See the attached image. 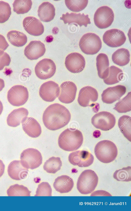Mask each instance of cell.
<instances>
[{
    "mask_svg": "<svg viewBox=\"0 0 131 211\" xmlns=\"http://www.w3.org/2000/svg\"><path fill=\"white\" fill-rule=\"evenodd\" d=\"M71 114L64 106L55 103L49 105L42 116L43 124L48 129L56 130L65 126L69 122Z\"/></svg>",
    "mask_w": 131,
    "mask_h": 211,
    "instance_id": "6da1fadb",
    "label": "cell"
},
{
    "mask_svg": "<svg viewBox=\"0 0 131 211\" xmlns=\"http://www.w3.org/2000/svg\"><path fill=\"white\" fill-rule=\"evenodd\" d=\"M83 139L82 134L80 131L75 129L68 128L60 135L58 144L62 149L72 151L78 150L80 147Z\"/></svg>",
    "mask_w": 131,
    "mask_h": 211,
    "instance_id": "7a4b0ae2",
    "label": "cell"
},
{
    "mask_svg": "<svg viewBox=\"0 0 131 211\" xmlns=\"http://www.w3.org/2000/svg\"><path fill=\"white\" fill-rule=\"evenodd\" d=\"M94 153L97 158L101 162L105 163L113 161L116 157L118 151L115 145L112 142L104 140L96 145Z\"/></svg>",
    "mask_w": 131,
    "mask_h": 211,
    "instance_id": "3957f363",
    "label": "cell"
},
{
    "mask_svg": "<svg viewBox=\"0 0 131 211\" xmlns=\"http://www.w3.org/2000/svg\"><path fill=\"white\" fill-rule=\"evenodd\" d=\"M98 177L93 171L90 169L83 171L79 177L77 188L81 194H87L93 192L97 185Z\"/></svg>",
    "mask_w": 131,
    "mask_h": 211,
    "instance_id": "277c9868",
    "label": "cell"
},
{
    "mask_svg": "<svg viewBox=\"0 0 131 211\" xmlns=\"http://www.w3.org/2000/svg\"><path fill=\"white\" fill-rule=\"evenodd\" d=\"M79 46L82 51L85 54L93 55L97 53L101 49L102 43L98 35L94 33H88L81 37Z\"/></svg>",
    "mask_w": 131,
    "mask_h": 211,
    "instance_id": "5b68a950",
    "label": "cell"
},
{
    "mask_svg": "<svg viewBox=\"0 0 131 211\" xmlns=\"http://www.w3.org/2000/svg\"><path fill=\"white\" fill-rule=\"evenodd\" d=\"M21 165L25 168L34 169L42 164V158L40 152L37 150L29 148L24 150L20 156Z\"/></svg>",
    "mask_w": 131,
    "mask_h": 211,
    "instance_id": "8992f818",
    "label": "cell"
},
{
    "mask_svg": "<svg viewBox=\"0 0 131 211\" xmlns=\"http://www.w3.org/2000/svg\"><path fill=\"white\" fill-rule=\"evenodd\" d=\"M29 93L26 87L20 85L12 86L8 91L7 98L12 105L19 106L24 104L27 101Z\"/></svg>",
    "mask_w": 131,
    "mask_h": 211,
    "instance_id": "52a82bcc",
    "label": "cell"
},
{
    "mask_svg": "<svg viewBox=\"0 0 131 211\" xmlns=\"http://www.w3.org/2000/svg\"><path fill=\"white\" fill-rule=\"evenodd\" d=\"M114 14L112 9L107 6L99 7L95 12L94 20L96 26L103 29L110 26L113 21Z\"/></svg>",
    "mask_w": 131,
    "mask_h": 211,
    "instance_id": "ba28073f",
    "label": "cell"
},
{
    "mask_svg": "<svg viewBox=\"0 0 131 211\" xmlns=\"http://www.w3.org/2000/svg\"><path fill=\"white\" fill-rule=\"evenodd\" d=\"M91 123L96 128L106 131L112 128L116 123V119L111 113L102 111L95 114L91 119Z\"/></svg>",
    "mask_w": 131,
    "mask_h": 211,
    "instance_id": "9c48e42d",
    "label": "cell"
},
{
    "mask_svg": "<svg viewBox=\"0 0 131 211\" xmlns=\"http://www.w3.org/2000/svg\"><path fill=\"white\" fill-rule=\"evenodd\" d=\"M56 66L52 60L45 58L36 64L35 68L36 76L41 80H46L51 78L54 74Z\"/></svg>",
    "mask_w": 131,
    "mask_h": 211,
    "instance_id": "30bf717a",
    "label": "cell"
},
{
    "mask_svg": "<svg viewBox=\"0 0 131 211\" xmlns=\"http://www.w3.org/2000/svg\"><path fill=\"white\" fill-rule=\"evenodd\" d=\"M70 162L74 165L81 167H88L93 163L94 157L88 151L78 150L70 153L68 157Z\"/></svg>",
    "mask_w": 131,
    "mask_h": 211,
    "instance_id": "8fae6325",
    "label": "cell"
},
{
    "mask_svg": "<svg viewBox=\"0 0 131 211\" xmlns=\"http://www.w3.org/2000/svg\"><path fill=\"white\" fill-rule=\"evenodd\" d=\"M60 88L55 82L50 81L42 84L39 90V95L44 101L51 102L54 101L60 95Z\"/></svg>",
    "mask_w": 131,
    "mask_h": 211,
    "instance_id": "7c38bea8",
    "label": "cell"
},
{
    "mask_svg": "<svg viewBox=\"0 0 131 211\" xmlns=\"http://www.w3.org/2000/svg\"><path fill=\"white\" fill-rule=\"evenodd\" d=\"M66 67L70 72L78 73L84 69L85 61L83 56L77 52H73L66 57L65 61Z\"/></svg>",
    "mask_w": 131,
    "mask_h": 211,
    "instance_id": "4fadbf2b",
    "label": "cell"
},
{
    "mask_svg": "<svg viewBox=\"0 0 131 211\" xmlns=\"http://www.w3.org/2000/svg\"><path fill=\"white\" fill-rule=\"evenodd\" d=\"M103 40L108 46L117 47L123 45L126 37L124 32L121 30L113 29L106 31L103 36Z\"/></svg>",
    "mask_w": 131,
    "mask_h": 211,
    "instance_id": "5bb4252c",
    "label": "cell"
},
{
    "mask_svg": "<svg viewBox=\"0 0 131 211\" xmlns=\"http://www.w3.org/2000/svg\"><path fill=\"white\" fill-rule=\"evenodd\" d=\"M60 94L58 96L59 100L65 104H69L74 100L77 88L73 82L67 81L62 83L60 86Z\"/></svg>",
    "mask_w": 131,
    "mask_h": 211,
    "instance_id": "9a60e30c",
    "label": "cell"
},
{
    "mask_svg": "<svg viewBox=\"0 0 131 211\" xmlns=\"http://www.w3.org/2000/svg\"><path fill=\"white\" fill-rule=\"evenodd\" d=\"M126 92V87L122 85L108 87L103 91L101 94L102 101L106 104L112 103L119 99Z\"/></svg>",
    "mask_w": 131,
    "mask_h": 211,
    "instance_id": "2e32d148",
    "label": "cell"
},
{
    "mask_svg": "<svg viewBox=\"0 0 131 211\" xmlns=\"http://www.w3.org/2000/svg\"><path fill=\"white\" fill-rule=\"evenodd\" d=\"M98 94L95 88L90 86L83 87L80 90L78 98V103L81 106H90L92 102L97 101Z\"/></svg>",
    "mask_w": 131,
    "mask_h": 211,
    "instance_id": "e0dca14e",
    "label": "cell"
},
{
    "mask_svg": "<svg viewBox=\"0 0 131 211\" xmlns=\"http://www.w3.org/2000/svg\"><path fill=\"white\" fill-rule=\"evenodd\" d=\"M46 51L43 43L40 41H32L25 47L24 54L28 59L36 60L43 56Z\"/></svg>",
    "mask_w": 131,
    "mask_h": 211,
    "instance_id": "ac0fdd59",
    "label": "cell"
},
{
    "mask_svg": "<svg viewBox=\"0 0 131 211\" xmlns=\"http://www.w3.org/2000/svg\"><path fill=\"white\" fill-rule=\"evenodd\" d=\"M23 24L25 30L31 35L39 36L44 32V28L43 25L39 19L35 17H26L23 21Z\"/></svg>",
    "mask_w": 131,
    "mask_h": 211,
    "instance_id": "d6986e66",
    "label": "cell"
},
{
    "mask_svg": "<svg viewBox=\"0 0 131 211\" xmlns=\"http://www.w3.org/2000/svg\"><path fill=\"white\" fill-rule=\"evenodd\" d=\"M21 123L24 131L30 137L37 138L41 134V127L34 118L32 117H25L22 120Z\"/></svg>",
    "mask_w": 131,
    "mask_h": 211,
    "instance_id": "ffe728a7",
    "label": "cell"
},
{
    "mask_svg": "<svg viewBox=\"0 0 131 211\" xmlns=\"http://www.w3.org/2000/svg\"><path fill=\"white\" fill-rule=\"evenodd\" d=\"M28 169L21 165L20 160H15L12 161L7 168V172L12 179L20 180L25 178L28 173Z\"/></svg>",
    "mask_w": 131,
    "mask_h": 211,
    "instance_id": "44dd1931",
    "label": "cell"
},
{
    "mask_svg": "<svg viewBox=\"0 0 131 211\" xmlns=\"http://www.w3.org/2000/svg\"><path fill=\"white\" fill-rule=\"evenodd\" d=\"M60 19L63 21L65 24L68 23L69 25L72 23H75L80 27L83 25L87 27L88 24H91L88 15H85L84 13H67L63 14Z\"/></svg>",
    "mask_w": 131,
    "mask_h": 211,
    "instance_id": "7402d4cb",
    "label": "cell"
},
{
    "mask_svg": "<svg viewBox=\"0 0 131 211\" xmlns=\"http://www.w3.org/2000/svg\"><path fill=\"white\" fill-rule=\"evenodd\" d=\"M74 184L72 178L67 175H64L58 176L55 179L53 186L57 191L63 193L70 191Z\"/></svg>",
    "mask_w": 131,
    "mask_h": 211,
    "instance_id": "603a6c76",
    "label": "cell"
},
{
    "mask_svg": "<svg viewBox=\"0 0 131 211\" xmlns=\"http://www.w3.org/2000/svg\"><path fill=\"white\" fill-rule=\"evenodd\" d=\"M29 114L26 108L21 107L13 110L8 115L7 118L8 125L12 127L19 125L23 119L27 117Z\"/></svg>",
    "mask_w": 131,
    "mask_h": 211,
    "instance_id": "cb8c5ba5",
    "label": "cell"
},
{
    "mask_svg": "<svg viewBox=\"0 0 131 211\" xmlns=\"http://www.w3.org/2000/svg\"><path fill=\"white\" fill-rule=\"evenodd\" d=\"M55 10L53 5L48 2H44L39 7L38 16L41 21L46 22H50L55 16Z\"/></svg>",
    "mask_w": 131,
    "mask_h": 211,
    "instance_id": "d4e9b609",
    "label": "cell"
},
{
    "mask_svg": "<svg viewBox=\"0 0 131 211\" xmlns=\"http://www.w3.org/2000/svg\"><path fill=\"white\" fill-rule=\"evenodd\" d=\"M96 66L99 77L103 79L108 76L109 71V62L107 55L104 53L99 54L96 58Z\"/></svg>",
    "mask_w": 131,
    "mask_h": 211,
    "instance_id": "484cf974",
    "label": "cell"
},
{
    "mask_svg": "<svg viewBox=\"0 0 131 211\" xmlns=\"http://www.w3.org/2000/svg\"><path fill=\"white\" fill-rule=\"evenodd\" d=\"M130 54L127 49L121 48L118 49L112 54V59L115 64L120 66L127 64L130 61Z\"/></svg>",
    "mask_w": 131,
    "mask_h": 211,
    "instance_id": "4316f807",
    "label": "cell"
},
{
    "mask_svg": "<svg viewBox=\"0 0 131 211\" xmlns=\"http://www.w3.org/2000/svg\"><path fill=\"white\" fill-rule=\"evenodd\" d=\"M7 36L11 44L16 47L23 46L27 42L26 36L23 33L16 30H13L9 31Z\"/></svg>",
    "mask_w": 131,
    "mask_h": 211,
    "instance_id": "83f0119b",
    "label": "cell"
},
{
    "mask_svg": "<svg viewBox=\"0 0 131 211\" xmlns=\"http://www.w3.org/2000/svg\"><path fill=\"white\" fill-rule=\"evenodd\" d=\"M123 76V73L121 69L115 66H111L109 67L108 77L103 79V81L107 85L114 84L122 80Z\"/></svg>",
    "mask_w": 131,
    "mask_h": 211,
    "instance_id": "f1b7e54d",
    "label": "cell"
},
{
    "mask_svg": "<svg viewBox=\"0 0 131 211\" xmlns=\"http://www.w3.org/2000/svg\"><path fill=\"white\" fill-rule=\"evenodd\" d=\"M118 125L124 137L131 142V117L127 115L122 116L118 120Z\"/></svg>",
    "mask_w": 131,
    "mask_h": 211,
    "instance_id": "f546056e",
    "label": "cell"
},
{
    "mask_svg": "<svg viewBox=\"0 0 131 211\" xmlns=\"http://www.w3.org/2000/svg\"><path fill=\"white\" fill-rule=\"evenodd\" d=\"M62 166V162L60 158L52 157L46 161L43 168L47 173L54 174L61 169Z\"/></svg>",
    "mask_w": 131,
    "mask_h": 211,
    "instance_id": "4dcf8cb0",
    "label": "cell"
},
{
    "mask_svg": "<svg viewBox=\"0 0 131 211\" xmlns=\"http://www.w3.org/2000/svg\"><path fill=\"white\" fill-rule=\"evenodd\" d=\"M31 193L27 187L18 184L10 186L7 191L8 196H30Z\"/></svg>",
    "mask_w": 131,
    "mask_h": 211,
    "instance_id": "1f68e13d",
    "label": "cell"
},
{
    "mask_svg": "<svg viewBox=\"0 0 131 211\" xmlns=\"http://www.w3.org/2000/svg\"><path fill=\"white\" fill-rule=\"evenodd\" d=\"M32 2L31 0H15L13 5V11L18 14H23L31 9Z\"/></svg>",
    "mask_w": 131,
    "mask_h": 211,
    "instance_id": "d6a6232c",
    "label": "cell"
},
{
    "mask_svg": "<svg viewBox=\"0 0 131 211\" xmlns=\"http://www.w3.org/2000/svg\"><path fill=\"white\" fill-rule=\"evenodd\" d=\"M113 109L119 113H126L131 110V92L120 100L115 105Z\"/></svg>",
    "mask_w": 131,
    "mask_h": 211,
    "instance_id": "836d02e7",
    "label": "cell"
},
{
    "mask_svg": "<svg viewBox=\"0 0 131 211\" xmlns=\"http://www.w3.org/2000/svg\"><path fill=\"white\" fill-rule=\"evenodd\" d=\"M88 0H65V3L67 7L71 11L79 12L84 9L87 6Z\"/></svg>",
    "mask_w": 131,
    "mask_h": 211,
    "instance_id": "e575fe53",
    "label": "cell"
},
{
    "mask_svg": "<svg viewBox=\"0 0 131 211\" xmlns=\"http://www.w3.org/2000/svg\"><path fill=\"white\" fill-rule=\"evenodd\" d=\"M131 167L128 166L116 170L113 177L118 181L129 182L131 181Z\"/></svg>",
    "mask_w": 131,
    "mask_h": 211,
    "instance_id": "d590c367",
    "label": "cell"
},
{
    "mask_svg": "<svg viewBox=\"0 0 131 211\" xmlns=\"http://www.w3.org/2000/svg\"><path fill=\"white\" fill-rule=\"evenodd\" d=\"M11 14V8L9 4L3 1H0V23L7 21Z\"/></svg>",
    "mask_w": 131,
    "mask_h": 211,
    "instance_id": "8d00e7d4",
    "label": "cell"
},
{
    "mask_svg": "<svg viewBox=\"0 0 131 211\" xmlns=\"http://www.w3.org/2000/svg\"><path fill=\"white\" fill-rule=\"evenodd\" d=\"M52 190L49 183L43 182L38 186L35 196H51Z\"/></svg>",
    "mask_w": 131,
    "mask_h": 211,
    "instance_id": "74e56055",
    "label": "cell"
},
{
    "mask_svg": "<svg viewBox=\"0 0 131 211\" xmlns=\"http://www.w3.org/2000/svg\"><path fill=\"white\" fill-rule=\"evenodd\" d=\"M10 62L11 59L9 54L0 50V71L2 70L5 66H9Z\"/></svg>",
    "mask_w": 131,
    "mask_h": 211,
    "instance_id": "f35d334b",
    "label": "cell"
},
{
    "mask_svg": "<svg viewBox=\"0 0 131 211\" xmlns=\"http://www.w3.org/2000/svg\"><path fill=\"white\" fill-rule=\"evenodd\" d=\"M9 45L4 36L0 34V50L4 51Z\"/></svg>",
    "mask_w": 131,
    "mask_h": 211,
    "instance_id": "ab89813d",
    "label": "cell"
},
{
    "mask_svg": "<svg viewBox=\"0 0 131 211\" xmlns=\"http://www.w3.org/2000/svg\"><path fill=\"white\" fill-rule=\"evenodd\" d=\"M91 196H107L112 195L108 192L103 190H98L95 191L91 195Z\"/></svg>",
    "mask_w": 131,
    "mask_h": 211,
    "instance_id": "60d3db41",
    "label": "cell"
},
{
    "mask_svg": "<svg viewBox=\"0 0 131 211\" xmlns=\"http://www.w3.org/2000/svg\"><path fill=\"white\" fill-rule=\"evenodd\" d=\"M5 165L3 161L0 160V177L3 175L5 171Z\"/></svg>",
    "mask_w": 131,
    "mask_h": 211,
    "instance_id": "b9f144b4",
    "label": "cell"
},
{
    "mask_svg": "<svg viewBox=\"0 0 131 211\" xmlns=\"http://www.w3.org/2000/svg\"><path fill=\"white\" fill-rule=\"evenodd\" d=\"M5 86V83L4 80L0 78V92L1 91Z\"/></svg>",
    "mask_w": 131,
    "mask_h": 211,
    "instance_id": "7bdbcfd3",
    "label": "cell"
},
{
    "mask_svg": "<svg viewBox=\"0 0 131 211\" xmlns=\"http://www.w3.org/2000/svg\"><path fill=\"white\" fill-rule=\"evenodd\" d=\"M3 106L2 103L0 100V115L2 114L3 110Z\"/></svg>",
    "mask_w": 131,
    "mask_h": 211,
    "instance_id": "ee69618b",
    "label": "cell"
}]
</instances>
